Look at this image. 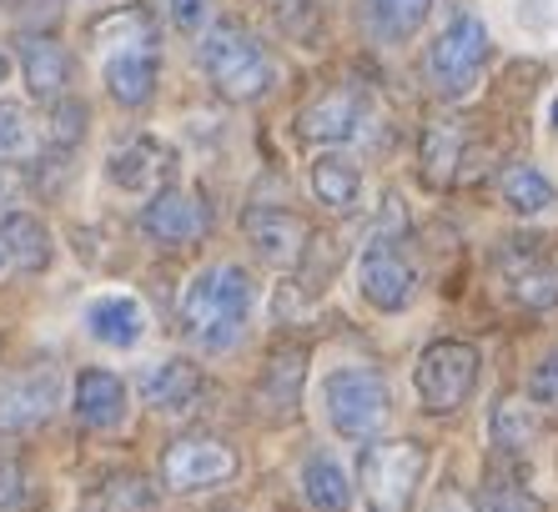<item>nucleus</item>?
I'll return each instance as SVG.
<instances>
[{
	"label": "nucleus",
	"instance_id": "f257e3e1",
	"mask_svg": "<svg viewBox=\"0 0 558 512\" xmlns=\"http://www.w3.org/2000/svg\"><path fill=\"white\" fill-rule=\"evenodd\" d=\"M247 312H252V277L242 267H227V261L207 267L182 296L186 332H192L196 346H207V352H227V346L242 342Z\"/></svg>",
	"mask_w": 558,
	"mask_h": 512
},
{
	"label": "nucleus",
	"instance_id": "f03ea898",
	"mask_svg": "<svg viewBox=\"0 0 558 512\" xmlns=\"http://www.w3.org/2000/svg\"><path fill=\"white\" fill-rule=\"evenodd\" d=\"M428 86L448 101L468 96V90L478 86L483 65H488V31H483L478 15H453L442 36L428 46Z\"/></svg>",
	"mask_w": 558,
	"mask_h": 512
},
{
	"label": "nucleus",
	"instance_id": "7ed1b4c3",
	"mask_svg": "<svg viewBox=\"0 0 558 512\" xmlns=\"http://www.w3.org/2000/svg\"><path fill=\"white\" fill-rule=\"evenodd\" d=\"M202 65H207L211 86L227 90L232 101H257V96H267V86H272V76H277L267 51L236 26L211 31L207 46H202Z\"/></svg>",
	"mask_w": 558,
	"mask_h": 512
},
{
	"label": "nucleus",
	"instance_id": "20e7f679",
	"mask_svg": "<svg viewBox=\"0 0 558 512\" xmlns=\"http://www.w3.org/2000/svg\"><path fill=\"white\" fill-rule=\"evenodd\" d=\"M323 398H327V423L338 427L342 437H352V442L383 432V423H388V412H392L388 382L373 367H338L327 377Z\"/></svg>",
	"mask_w": 558,
	"mask_h": 512
},
{
	"label": "nucleus",
	"instance_id": "39448f33",
	"mask_svg": "<svg viewBox=\"0 0 558 512\" xmlns=\"http://www.w3.org/2000/svg\"><path fill=\"white\" fill-rule=\"evenodd\" d=\"M508 296L523 307H558V236H513L494 256Z\"/></svg>",
	"mask_w": 558,
	"mask_h": 512
},
{
	"label": "nucleus",
	"instance_id": "423d86ee",
	"mask_svg": "<svg viewBox=\"0 0 558 512\" xmlns=\"http://www.w3.org/2000/svg\"><path fill=\"white\" fill-rule=\"evenodd\" d=\"M423 473H428L423 442H373V448H363V487L373 512H408Z\"/></svg>",
	"mask_w": 558,
	"mask_h": 512
},
{
	"label": "nucleus",
	"instance_id": "0eeeda50",
	"mask_svg": "<svg viewBox=\"0 0 558 512\" xmlns=\"http://www.w3.org/2000/svg\"><path fill=\"white\" fill-rule=\"evenodd\" d=\"M417 398H423V407L438 412V417H448V412H458L468 398H473V387H478V352L468 342H433L423 357H417Z\"/></svg>",
	"mask_w": 558,
	"mask_h": 512
},
{
	"label": "nucleus",
	"instance_id": "6e6552de",
	"mask_svg": "<svg viewBox=\"0 0 558 512\" xmlns=\"http://www.w3.org/2000/svg\"><path fill=\"white\" fill-rule=\"evenodd\" d=\"M227 477H236V452L217 437H177L161 452V483L171 492H202V487H217Z\"/></svg>",
	"mask_w": 558,
	"mask_h": 512
},
{
	"label": "nucleus",
	"instance_id": "1a4fd4ad",
	"mask_svg": "<svg viewBox=\"0 0 558 512\" xmlns=\"http://www.w3.org/2000/svg\"><path fill=\"white\" fill-rule=\"evenodd\" d=\"M357 287L377 312H403L417 296V271L392 236H377V242H367L363 261H357Z\"/></svg>",
	"mask_w": 558,
	"mask_h": 512
},
{
	"label": "nucleus",
	"instance_id": "9d476101",
	"mask_svg": "<svg viewBox=\"0 0 558 512\" xmlns=\"http://www.w3.org/2000/svg\"><path fill=\"white\" fill-rule=\"evenodd\" d=\"M61 402V377L51 367L0 377V432H31Z\"/></svg>",
	"mask_w": 558,
	"mask_h": 512
},
{
	"label": "nucleus",
	"instance_id": "9b49d317",
	"mask_svg": "<svg viewBox=\"0 0 558 512\" xmlns=\"http://www.w3.org/2000/svg\"><path fill=\"white\" fill-rule=\"evenodd\" d=\"M363 115H367V101L357 96L352 86H332L323 90L312 106H302L298 115V131L307 142H352L363 131Z\"/></svg>",
	"mask_w": 558,
	"mask_h": 512
},
{
	"label": "nucleus",
	"instance_id": "f8f14e48",
	"mask_svg": "<svg viewBox=\"0 0 558 512\" xmlns=\"http://www.w3.org/2000/svg\"><path fill=\"white\" fill-rule=\"evenodd\" d=\"M242 227H247L252 246L267 261H277V267H298L302 256H307V221L282 211V206H252L247 217H242Z\"/></svg>",
	"mask_w": 558,
	"mask_h": 512
},
{
	"label": "nucleus",
	"instance_id": "ddd939ff",
	"mask_svg": "<svg viewBox=\"0 0 558 512\" xmlns=\"http://www.w3.org/2000/svg\"><path fill=\"white\" fill-rule=\"evenodd\" d=\"M207 227H211L207 206L186 192H161V196H151V206L142 211V231L161 246H192Z\"/></svg>",
	"mask_w": 558,
	"mask_h": 512
},
{
	"label": "nucleus",
	"instance_id": "4468645a",
	"mask_svg": "<svg viewBox=\"0 0 558 512\" xmlns=\"http://www.w3.org/2000/svg\"><path fill=\"white\" fill-rule=\"evenodd\" d=\"M136 387H142L146 407H156V412H186L196 402V392H202V371H196L192 362L171 357V362H156V367H146Z\"/></svg>",
	"mask_w": 558,
	"mask_h": 512
},
{
	"label": "nucleus",
	"instance_id": "2eb2a0df",
	"mask_svg": "<svg viewBox=\"0 0 558 512\" xmlns=\"http://www.w3.org/2000/svg\"><path fill=\"white\" fill-rule=\"evenodd\" d=\"M76 417L86 427H117L121 417H126V382H121L117 371H106V367L81 371V382H76Z\"/></svg>",
	"mask_w": 558,
	"mask_h": 512
},
{
	"label": "nucleus",
	"instance_id": "dca6fc26",
	"mask_svg": "<svg viewBox=\"0 0 558 512\" xmlns=\"http://www.w3.org/2000/svg\"><path fill=\"white\" fill-rule=\"evenodd\" d=\"M302 377H307V352H302V346H282V352L267 362V371H262L257 402L272 412V417H292L298 398H302Z\"/></svg>",
	"mask_w": 558,
	"mask_h": 512
},
{
	"label": "nucleus",
	"instance_id": "f3484780",
	"mask_svg": "<svg viewBox=\"0 0 558 512\" xmlns=\"http://www.w3.org/2000/svg\"><path fill=\"white\" fill-rule=\"evenodd\" d=\"M86 327L106 346H136L146 332V312L136 296H101V302L86 307Z\"/></svg>",
	"mask_w": 558,
	"mask_h": 512
},
{
	"label": "nucleus",
	"instance_id": "a211bd4d",
	"mask_svg": "<svg viewBox=\"0 0 558 512\" xmlns=\"http://www.w3.org/2000/svg\"><path fill=\"white\" fill-rule=\"evenodd\" d=\"M0 256H11L15 267L40 271L51 261V231L40 227V217H26V211H11L0 221Z\"/></svg>",
	"mask_w": 558,
	"mask_h": 512
},
{
	"label": "nucleus",
	"instance_id": "6ab92c4d",
	"mask_svg": "<svg viewBox=\"0 0 558 512\" xmlns=\"http://www.w3.org/2000/svg\"><path fill=\"white\" fill-rule=\"evenodd\" d=\"M106 86L121 106H146L156 86V56L151 51H121L106 61Z\"/></svg>",
	"mask_w": 558,
	"mask_h": 512
},
{
	"label": "nucleus",
	"instance_id": "aec40b11",
	"mask_svg": "<svg viewBox=\"0 0 558 512\" xmlns=\"http://www.w3.org/2000/svg\"><path fill=\"white\" fill-rule=\"evenodd\" d=\"M302 492H307V502L317 512H348L352 508V483L348 473H342L332 458H307L302 462Z\"/></svg>",
	"mask_w": 558,
	"mask_h": 512
},
{
	"label": "nucleus",
	"instance_id": "412c9836",
	"mask_svg": "<svg viewBox=\"0 0 558 512\" xmlns=\"http://www.w3.org/2000/svg\"><path fill=\"white\" fill-rule=\"evenodd\" d=\"M312 192L323 196V206H332V211H357V202H363V176H357V167L342 161V156H323V161L312 167Z\"/></svg>",
	"mask_w": 558,
	"mask_h": 512
},
{
	"label": "nucleus",
	"instance_id": "4be33fe9",
	"mask_svg": "<svg viewBox=\"0 0 558 512\" xmlns=\"http://www.w3.org/2000/svg\"><path fill=\"white\" fill-rule=\"evenodd\" d=\"M151 502H156V492L146 487V477L117 473L81 498V512H151Z\"/></svg>",
	"mask_w": 558,
	"mask_h": 512
},
{
	"label": "nucleus",
	"instance_id": "5701e85b",
	"mask_svg": "<svg viewBox=\"0 0 558 512\" xmlns=\"http://www.w3.org/2000/svg\"><path fill=\"white\" fill-rule=\"evenodd\" d=\"M21 61H26V81L40 101H56L61 86L71 81V61H65V51L51 46V40H26V46H21Z\"/></svg>",
	"mask_w": 558,
	"mask_h": 512
},
{
	"label": "nucleus",
	"instance_id": "b1692460",
	"mask_svg": "<svg viewBox=\"0 0 558 512\" xmlns=\"http://www.w3.org/2000/svg\"><path fill=\"white\" fill-rule=\"evenodd\" d=\"M161 171H167V156H161L156 142H131L111 156V181L121 192H146V186L161 181Z\"/></svg>",
	"mask_w": 558,
	"mask_h": 512
},
{
	"label": "nucleus",
	"instance_id": "393cba45",
	"mask_svg": "<svg viewBox=\"0 0 558 512\" xmlns=\"http://www.w3.org/2000/svg\"><path fill=\"white\" fill-rule=\"evenodd\" d=\"M498 192H504V202L513 206V211H523V217H538V211H554L558 206L554 181L533 167H508L504 176H498Z\"/></svg>",
	"mask_w": 558,
	"mask_h": 512
},
{
	"label": "nucleus",
	"instance_id": "a878e982",
	"mask_svg": "<svg viewBox=\"0 0 558 512\" xmlns=\"http://www.w3.org/2000/svg\"><path fill=\"white\" fill-rule=\"evenodd\" d=\"M423 167H428V181H453L458 167H463V126L458 121H438L423 136Z\"/></svg>",
	"mask_w": 558,
	"mask_h": 512
},
{
	"label": "nucleus",
	"instance_id": "bb28decb",
	"mask_svg": "<svg viewBox=\"0 0 558 512\" xmlns=\"http://www.w3.org/2000/svg\"><path fill=\"white\" fill-rule=\"evenodd\" d=\"M151 15L146 11H117L92 26V46H117V51H146L151 46Z\"/></svg>",
	"mask_w": 558,
	"mask_h": 512
},
{
	"label": "nucleus",
	"instance_id": "cd10ccee",
	"mask_svg": "<svg viewBox=\"0 0 558 512\" xmlns=\"http://www.w3.org/2000/svg\"><path fill=\"white\" fill-rule=\"evenodd\" d=\"M36 146H40V131L26 106L0 101V161H26V156H36Z\"/></svg>",
	"mask_w": 558,
	"mask_h": 512
},
{
	"label": "nucleus",
	"instance_id": "c85d7f7f",
	"mask_svg": "<svg viewBox=\"0 0 558 512\" xmlns=\"http://www.w3.org/2000/svg\"><path fill=\"white\" fill-rule=\"evenodd\" d=\"M533 437H538V417H533V407H523V402H498L494 407V442L498 452H529Z\"/></svg>",
	"mask_w": 558,
	"mask_h": 512
},
{
	"label": "nucleus",
	"instance_id": "c756f323",
	"mask_svg": "<svg viewBox=\"0 0 558 512\" xmlns=\"http://www.w3.org/2000/svg\"><path fill=\"white\" fill-rule=\"evenodd\" d=\"M433 0H367V15H373V26L383 31L388 40H403L423 26V15H428Z\"/></svg>",
	"mask_w": 558,
	"mask_h": 512
},
{
	"label": "nucleus",
	"instance_id": "7c9ffc66",
	"mask_svg": "<svg viewBox=\"0 0 558 512\" xmlns=\"http://www.w3.org/2000/svg\"><path fill=\"white\" fill-rule=\"evenodd\" d=\"M478 512H544V502L533 498L529 487L508 483V477H494V483L483 487V498H478Z\"/></svg>",
	"mask_w": 558,
	"mask_h": 512
},
{
	"label": "nucleus",
	"instance_id": "2f4dec72",
	"mask_svg": "<svg viewBox=\"0 0 558 512\" xmlns=\"http://www.w3.org/2000/svg\"><path fill=\"white\" fill-rule=\"evenodd\" d=\"M26 508H36V492H31V483H26V467L0 452V512H26Z\"/></svg>",
	"mask_w": 558,
	"mask_h": 512
},
{
	"label": "nucleus",
	"instance_id": "473e14b6",
	"mask_svg": "<svg viewBox=\"0 0 558 512\" xmlns=\"http://www.w3.org/2000/svg\"><path fill=\"white\" fill-rule=\"evenodd\" d=\"M529 398L544 402V407H558V346L529 371Z\"/></svg>",
	"mask_w": 558,
	"mask_h": 512
},
{
	"label": "nucleus",
	"instance_id": "72a5a7b5",
	"mask_svg": "<svg viewBox=\"0 0 558 512\" xmlns=\"http://www.w3.org/2000/svg\"><path fill=\"white\" fill-rule=\"evenodd\" d=\"M51 126H56V131H51L56 142L71 146L76 136H86V111H81L76 101H65V106H56V121H51Z\"/></svg>",
	"mask_w": 558,
	"mask_h": 512
},
{
	"label": "nucleus",
	"instance_id": "f704fd0d",
	"mask_svg": "<svg viewBox=\"0 0 558 512\" xmlns=\"http://www.w3.org/2000/svg\"><path fill=\"white\" fill-rule=\"evenodd\" d=\"M171 21L182 31H196L207 21V0H171Z\"/></svg>",
	"mask_w": 558,
	"mask_h": 512
},
{
	"label": "nucleus",
	"instance_id": "c9c22d12",
	"mask_svg": "<svg viewBox=\"0 0 558 512\" xmlns=\"http://www.w3.org/2000/svg\"><path fill=\"white\" fill-rule=\"evenodd\" d=\"M428 512H478V508H473V502H468L463 492H458V487H442L438 498H433V508H428Z\"/></svg>",
	"mask_w": 558,
	"mask_h": 512
},
{
	"label": "nucleus",
	"instance_id": "e433bc0d",
	"mask_svg": "<svg viewBox=\"0 0 558 512\" xmlns=\"http://www.w3.org/2000/svg\"><path fill=\"white\" fill-rule=\"evenodd\" d=\"M5 71H11V61H5V56H0V86H5Z\"/></svg>",
	"mask_w": 558,
	"mask_h": 512
},
{
	"label": "nucleus",
	"instance_id": "4c0bfd02",
	"mask_svg": "<svg viewBox=\"0 0 558 512\" xmlns=\"http://www.w3.org/2000/svg\"><path fill=\"white\" fill-rule=\"evenodd\" d=\"M554 121H558V106H554Z\"/></svg>",
	"mask_w": 558,
	"mask_h": 512
}]
</instances>
